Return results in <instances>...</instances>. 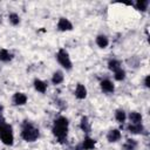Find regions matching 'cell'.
<instances>
[{
    "label": "cell",
    "instance_id": "obj_15",
    "mask_svg": "<svg viewBox=\"0 0 150 150\" xmlns=\"http://www.w3.org/2000/svg\"><path fill=\"white\" fill-rule=\"evenodd\" d=\"M63 80H64V75L61 70H56L53 73V75H52V83L53 84H55V86L60 84L63 82Z\"/></svg>",
    "mask_w": 150,
    "mask_h": 150
},
{
    "label": "cell",
    "instance_id": "obj_14",
    "mask_svg": "<svg viewBox=\"0 0 150 150\" xmlns=\"http://www.w3.org/2000/svg\"><path fill=\"white\" fill-rule=\"evenodd\" d=\"M149 4H150L149 0H136L135 4H134V6H135V8H136L137 11H139V12H142V13H145V12L148 11Z\"/></svg>",
    "mask_w": 150,
    "mask_h": 150
},
{
    "label": "cell",
    "instance_id": "obj_21",
    "mask_svg": "<svg viewBox=\"0 0 150 150\" xmlns=\"http://www.w3.org/2000/svg\"><path fill=\"white\" fill-rule=\"evenodd\" d=\"M125 76H127V74H125V70L124 69H122V68H120V69H117L116 71H114V79L116 80V81H124L125 80Z\"/></svg>",
    "mask_w": 150,
    "mask_h": 150
},
{
    "label": "cell",
    "instance_id": "obj_3",
    "mask_svg": "<svg viewBox=\"0 0 150 150\" xmlns=\"http://www.w3.org/2000/svg\"><path fill=\"white\" fill-rule=\"evenodd\" d=\"M0 139L5 145H13L14 143V134L11 124L4 122L0 123Z\"/></svg>",
    "mask_w": 150,
    "mask_h": 150
},
{
    "label": "cell",
    "instance_id": "obj_8",
    "mask_svg": "<svg viewBox=\"0 0 150 150\" xmlns=\"http://www.w3.org/2000/svg\"><path fill=\"white\" fill-rule=\"evenodd\" d=\"M12 101H13V104L14 105H25L28 101V97L25 93H21V91H18L13 95L12 97Z\"/></svg>",
    "mask_w": 150,
    "mask_h": 150
},
{
    "label": "cell",
    "instance_id": "obj_11",
    "mask_svg": "<svg viewBox=\"0 0 150 150\" xmlns=\"http://www.w3.org/2000/svg\"><path fill=\"white\" fill-rule=\"evenodd\" d=\"M80 129L86 132V134H89L91 131V124L89 122V118L88 116H82L81 117V121H80Z\"/></svg>",
    "mask_w": 150,
    "mask_h": 150
},
{
    "label": "cell",
    "instance_id": "obj_7",
    "mask_svg": "<svg viewBox=\"0 0 150 150\" xmlns=\"http://www.w3.org/2000/svg\"><path fill=\"white\" fill-rule=\"evenodd\" d=\"M100 87H101V90L105 94H112L115 91V86L112 83V81H110L109 79H104L100 82Z\"/></svg>",
    "mask_w": 150,
    "mask_h": 150
},
{
    "label": "cell",
    "instance_id": "obj_6",
    "mask_svg": "<svg viewBox=\"0 0 150 150\" xmlns=\"http://www.w3.org/2000/svg\"><path fill=\"white\" fill-rule=\"evenodd\" d=\"M127 130H128V132H130V134H132V135H139V134H143V135H145L146 132V130H145V128H144V125L142 124V123H136V124H132V123H130L128 127H127Z\"/></svg>",
    "mask_w": 150,
    "mask_h": 150
},
{
    "label": "cell",
    "instance_id": "obj_10",
    "mask_svg": "<svg viewBox=\"0 0 150 150\" xmlns=\"http://www.w3.org/2000/svg\"><path fill=\"white\" fill-rule=\"evenodd\" d=\"M87 88L84 87V84L82 83H77L76 84V88H75V97L77 100H84L87 97Z\"/></svg>",
    "mask_w": 150,
    "mask_h": 150
},
{
    "label": "cell",
    "instance_id": "obj_1",
    "mask_svg": "<svg viewBox=\"0 0 150 150\" xmlns=\"http://www.w3.org/2000/svg\"><path fill=\"white\" fill-rule=\"evenodd\" d=\"M68 130H69V121L64 116H59L55 118L52 128V132L57 139L59 143H64L67 141L68 136Z\"/></svg>",
    "mask_w": 150,
    "mask_h": 150
},
{
    "label": "cell",
    "instance_id": "obj_17",
    "mask_svg": "<svg viewBox=\"0 0 150 150\" xmlns=\"http://www.w3.org/2000/svg\"><path fill=\"white\" fill-rule=\"evenodd\" d=\"M142 120H143V117H142L141 112H137V111H131V112L129 114V121H130V123H132V124H136V123H142Z\"/></svg>",
    "mask_w": 150,
    "mask_h": 150
},
{
    "label": "cell",
    "instance_id": "obj_9",
    "mask_svg": "<svg viewBox=\"0 0 150 150\" xmlns=\"http://www.w3.org/2000/svg\"><path fill=\"white\" fill-rule=\"evenodd\" d=\"M121 137H122V134L118 129H111L107 134V141L109 143H116L121 139Z\"/></svg>",
    "mask_w": 150,
    "mask_h": 150
},
{
    "label": "cell",
    "instance_id": "obj_19",
    "mask_svg": "<svg viewBox=\"0 0 150 150\" xmlns=\"http://www.w3.org/2000/svg\"><path fill=\"white\" fill-rule=\"evenodd\" d=\"M115 120L118 122V123H123L125 120H127V114L123 109H117L115 111Z\"/></svg>",
    "mask_w": 150,
    "mask_h": 150
},
{
    "label": "cell",
    "instance_id": "obj_20",
    "mask_svg": "<svg viewBox=\"0 0 150 150\" xmlns=\"http://www.w3.org/2000/svg\"><path fill=\"white\" fill-rule=\"evenodd\" d=\"M137 146V141L132 139V138H128L125 141V143L123 144V149L124 150H135Z\"/></svg>",
    "mask_w": 150,
    "mask_h": 150
},
{
    "label": "cell",
    "instance_id": "obj_12",
    "mask_svg": "<svg viewBox=\"0 0 150 150\" xmlns=\"http://www.w3.org/2000/svg\"><path fill=\"white\" fill-rule=\"evenodd\" d=\"M95 42H96V45H97L100 48L104 49V48H107L108 45H109V39H108V36L104 35V34H98V35L96 36V39H95Z\"/></svg>",
    "mask_w": 150,
    "mask_h": 150
},
{
    "label": "cell",
    "instance_id": "obj_22",
    "mask_svg": "<svg viewBox=\"0 0 150 150\" xmlns=\"http://www.w3.org/2000/svg\"><path fill=\"white\" fill-rule=\"evenodd\" d=\"M8 21L13 26H18L20 23V16L16 13H9L8 14Z\"/></svg>",
    "mask_w": 150,
    "mask_h": 150
},
{
    "label": "cell",
    "instance_id": "obj_25",
    "mask_svg": "<svg viewBox=\"0 0 150 150\" xmlns=\"http://www.w3.org/2000/svg\"><path fill=\"white\" fill-rule=\"evenodd\" d=\"M2 110H4V108H2V105H0V123L6 122L5 118H4V115H2Z\"/></svg>",
    "mask_w": 150,
    "mask_h": 150
},
{
    "label": "cell",
    "instance_id": "obj_24",
    "mask_svg": "<svg viewBox=\"0 0 150 150\" xmlns=\"http://www.w3.org/2000/svg\"><path fill=\"white\" fill-rule=\"evenodd\" d=\"M143 83H144V87H145V88H150V76H149V75H146V76L144 77Z\"/></svg>",
    "mask_w": 150,
    "mask_h": 150
},
{
    "label": "cell",
    "instance_id": "obj_5",
    "mask_svg": "<svg viewBox=\"0 0 150 150\" xmlns=\"http://www.w3.org/2000/svg\"><path fill=\"white\" fill-rule=\"evenodd\" d=\"M56 27H57V30H60V32H70L74 28L73 23L67 18H60Z\"/></svg>",
    "mask_w": 150,
    "mask_h": 150
},
{
    "label": "cell",
    "instance_id": "obj_23",
    "mask_svg": "<svg viewBox=\"0 0 150 150\" xmlns=\"http://www.w3.org/2000/svg\"><path fill=\"white\" fill-rule=\"evenodd\" d=\"M127 63H128L130 67L136 68V67L139 64V59H138L137 56H131V57H129V59L127 60Z\"/></svg>",
    "mask_w": 150,
    "mask_h": 150
},
{
    "label": "cell",
    "instance_id": "obj_2",
    "mask_svg": "<svg viewBox=\"0 0 150 150\" xmlns=\"http://www.w3.org/2000/svg\"><path fill=\"white\" fill-rule=\"evenodd\" d=\"M21 137L26 142H35L40 137V130L33 123L25 121L21 127Z\"/></svg>",
    "mask_w": 150,
    "mask_h": 150
},
{
    "label": "cell",
    "instance_id": "obj_18",
    "mask_svg": "<svg viewBox=\"0 0 150 150\" xmlns=\"http://www.w3.org/2000/svg\"><path fill=\"white\" fill-rule=\"evenodd\" d=\"M121 66H122V63H121V61H120V60L111 59V60H109V61H108V69H109V70H111V71H116L117 69L122 68Z\"/></svg>",
    "mask_w": 150,
    "mask_h": 150
},
{
    "label": "cell",
    "instance_id": "obj_4",
    "mask_svg": "<svg viewBox=\"0 0 150 150\" xmlns=\"http://www.w3.org/2000/svg\"><path fill=\"white\" fill-rule=\"evenodd\" d=\"M56 60L60 63V66L62 68H64L66 70H71L73 69V62L70 60V56L68 54V52L64 48H60L56 53Z\"/></svg>",
    "mask_w": 150,
    "mask_h": 150
},
{
    "label": "cell",
    "instance_id": "obj_13",
    "mask_svg": "<svg viewBox=\"0 0 150 150\" xmlns=\"http://www.w3.org/2000/svg\"><path fill=\"white\" fill-rule=\"evenodd\" d=\"M33 86H34L35 90L41 93V94H45L47 91V83L45 81L40 80V79H35L34 82H33Z\"/></svg>",
    "mask_w": 150,
    "mask_h": 150
},
{
    "label": "cell",
    "instance_id": "obj_16",
    "mask_svg": "<svg viewBox=\"0 0 150 150\" xmlns=\"http://www.w3.org/2000/svg\"><path fill=\"white\" fill-rule=\"evenodd\" d=\"M13 59V54L7 50L6 48H1L0 49V61L1 62H9Z\"/></svg>",
    "mask_w": 150,
    "mask_h": 150
}]
</instances>
